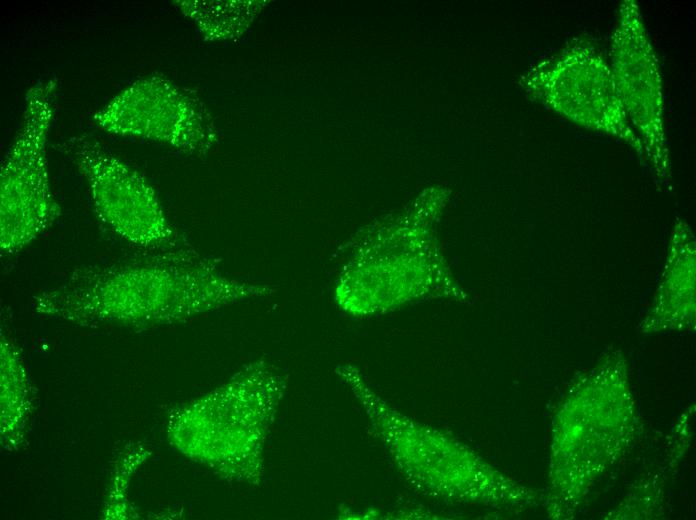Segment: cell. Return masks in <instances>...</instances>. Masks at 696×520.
<instances>
[{"label":"cell","instance_id":"obj_7","mask_svg":"<svg viewBox=\"0 0 696 520\" xmlns=\"http://www.w3.org/2000/svg\"><path fill=\"white\" fill-rule=\"evenodd\" d=\"M530 76L531 91L549 109L584 128L621 139L645 159L612 69L591 40L574 38L535 67Z\"/></svg>","mask_w":696,"mask_h":520},{"label":"cell","instance_id":"obj_5","mask_svg":"<svg viewBox=\"0 0 696 520\" xmlns=\"http://www.w3.org/2000/svg\"><path fill=\"white\" fill-rule=\"evenodd\" d=\"M58 96L56 78L40 80L25 95L17 134L0 172V250L13 255L61 215L50 184L47 141Z\"/></svg>","mask_w":696,"mask_h":520},{"label":"cell","instance_id":"obj_4","mask_svg":"<svg viewBox=\"0 0 696 520\" xmlns=\"http://www.w3.org/2000/svg\"><path fill=\"white\" fill-rule=\"evenodd\" d=\"M623 370L616 380L586 378L573 389L555 417L554 428L581 433L553 437V507L576 505L589 486L621 453L634 431L631 394ZM581 501V500H580Z\"/></svg>","mask_w":696,"mask_h":520},{"label":"cell","instance_id":"obj_2","mask_svg":"<svg viewBox=\"0 0 696 520\" xmlns=\"http://www.w3.org/2000/svg\"><path fill=\"white\" fill-rule=\"evenodd\" d=\"M287 386L286 374L275 365L262 359L248 363L172 415V442L229 481L259 485L266 441Z\"/></svg>","mask_w":696,"mask_h":520},{"label":"cell","instance_id":"obj_9","mask_svg":"<svg viewBox=\"0 0 696 520\" xmlns=\"http://www.w3.org/2000/svg\"><path fill=\"white\" fill-rule=\"evenodd\" d=\"M612 73L627 118L638 136L645 158L659 178L670 180L664 128L662 80L658 60L637 3L625 0L613 35Z\"/></svg>","mask_w":696,"mask_h":520},{"label":"cell","instance_id":"obj_8","mask_svg":"<svg viewBox=\"0 0 696 520\" xmlns=\"http://www.w3.org/2000/svg\"><path fill=\"white\" fill-rule=\"evenodd\" d=\"M92 123L112 135L156 141L187 152H206L216 142L202 106L157 76L129 84L92 115Z\"/></svg>","mask_w":696,"mask_h":520},{"label":"cell","instance_id":"obj_3","mask_svg":"<svg viewBox=\"0 0 696 520\" xmlns=\"http://www.w3.org/2000/svg\"><path fill=\"white\" fill-rule=\"evenodd\" d=\"M338 374L363 406L401 471L415 486L457 501L513 506L535 501V492L506 478L465 446L391 409L356 369L341 367Z\"/></svg>","mask_w":696,"mask_h":520},{"label":"cell","instance_id":"obj_6","mask_svg":"<svg viewBox=\"0 0 696 520\" xmlns=\"http://www.w3.org/2000/svg\"><path fill=\"white\" fill-rule=\"evenodd\" d=\"M85 179L94 210L127 243L149 252L178 248L156 192L137 170L87 136L59 145Z\"/></svg>","mask_w":696,"mask_h":520},{"label":"cell","instance_id":"obj_1","mask_svg":"<svg viewBox=\"0 0 696 520\" xmlns=\"http://www.w3.org/2000/svg\"><path fill=\"white\" fill-rule=\"evenodd\" d=\"M271 293L270 286L231 278L212 260L174 249L77 268L37 295L35 307L79 324H168Z\"/></svg>","mask_w":696,"mask_h":520}]
</instances>
